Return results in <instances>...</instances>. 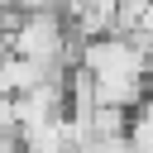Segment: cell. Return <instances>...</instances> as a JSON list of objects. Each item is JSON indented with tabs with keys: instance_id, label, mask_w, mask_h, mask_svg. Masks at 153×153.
<instances>
[{
	"instance_id": "6da1fadb",
	"label": "cell",
	"mask_w": 153,
	"mask_h": 153,
	"mask_svg": "<svg viewBox=\"0 0 153 153\" xmlns=\"http://www.w3.org/2000/svg\"><path fill=\"white\" fill-rule=\"evenodd\" d=\"M14 24H19V10L14 5H5L0 10V57L10 53V43H14Z\"/></svg>"
},
{
	"instance_id": "7a4b0ae2",
	"label": "cell",
	"mask_w": 153,
	"mask_h": 153,
	"mask_svg": "<svg viewBox=\"0 0 153 153\" xmlns=\"http://www.w3.org/2000/svg\"><path fill=\"white\" fill-rule=\"evenodd\" d=\"M0 129H14V96H0Z\"/></svg>"
},
{
	"instance_id": "3957f363",
	"label": "cell",
	"mask_w": 153,
	"mask_h": 153,
	"mask_svg": "<svg viewBox=\"0 0 153 153\" xmlns=\"http://www.w3.org/2000/svg\"><path fill=\"white\" fill-rule=\"evenodd\" d=\"M5 5H14V0H0V10H5Z\"/></svg>"
}]
</instances>
